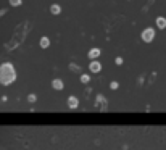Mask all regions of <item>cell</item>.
<instances>
[{"label":"cell","mask_w":166,"mask_h":150,"mask_svg":"<svg viewBox=\"0 0 166 150\" xmlns=\"http://www.w3.org/2000/svg\"><path fill=\"white\" fill-rule=\"evenodd\" d=\"M16 68H15V65L13 63H10V61H5V63H2L0 65V84L2 86H10L13 84V82L16 81Z\"/></svg>","instance_id":"1"},{"label":"cell","mask_w":166,"mask_h":150,"mask_svg":"<svg viewBox=\"0 0 166 150\" xmlns=\"http://www.w3.org/2000/svg\"><path fill=\"white\" fill-rule=\"evenodd\" d=\"M155 36H157L155 28H145L144 31H142V34H140V39L145 42V44H150V42H153Z\"/></svg>","instance_id":"2"},{"label":"cell","mask_w":166,"mask_h":150,"mask_svg":"<svg viewBox=\"0 0 166 150\" xmlns=\"http://www.w3.org/2000/svg\"><path fill=\"white\" fill-rule=\"evenodd\" d=\"M89 71H90V73H100V71H102V63L98 60H90Z\"/></svg>","instance_id":"3"},{"label":"cell","mask_w":166,"mask_h":150,"mask_svg":"<svg viewBox=\"0 0 166 150\" xmlns=\"http://www.w3.org/2000/svg\"><path fill=\"white\" fill-rule=\"evenodd\" d=\"M102 50L98 49V47H94V49H90L89 52H87V57H89V60H97L98 57H100Z\"/></svg>","instance_id":"4"},{"label":"cell","mask_w":166,"mask_h":150,"mask_svg":"<svg viewBox=\"0 0 166 150\" xmlns=\"http://www.w3.org/2000/svg\"><path fill=\"white\" fill-rule=\"evenodd\" d=\"M66 103H68L69 108H73V110H74V108H77V107H79V98L74 97V95H71V97H68Z\"/></svg>","instance_id":"5"},{"label":"cell","mask_w":166,"mask_h":150,"mask_svg":"<svg viewBox=\"0 0 166 150\" xmlns=\"http://www.w3.org/2000/svg\"><path fill=\"white\" fill-rule=\"evenodd\" d=\"M155 24H157L158 29H166V18L165 16H157Z\"/></svg>","instance_id":"6"},{"label":"cell","mask_w":166,"mask_h":150,"mask_svg":"<svg viewBox=\"0 0 166 150\" xmlns=\"http://www.w3.org/2000/svg\"><path fill=\"white\" fill-rule=\"evenodd\" d=\"M52 87L55 90H63V89H65V84H63L61 79H53V81H52Z\"/></svg>","instance_id":"7"},{"label":"cell","mask_w":166,"mask_h":150,"mask_svg":"<svg viewBox=\"0 0 166 150\" xmlns=\"http://www.w3.org/2000/svg\"><path fill=\"white\" fill-rule=\"evenodd\" d=\"M50 13H52L53 16H58V15L61 13V7L58 3H52L50 5Z\"/></svg>","instance_id":"8"},{"label":"cell","mask_w":166,"mask_h":150,"mask_svg":"<svg viewBox=\"0 0 166 150\" xmlns=\"http://www.w3.org/2000/svg\"><path fill=\"white\" fill-rule=\"evenodd\" d=\"M39 45H41L42 49H49V47H50V37L42 36V37H41V41H39Z\"/></svg>","instance_id":"9"},{"label":"cell","mask_w":166,"mask_h":150,"mask_svg":"<svg viewBox=\"0 0 166 150\" xmlns=\"http://www.w3.org/2000/svg\"><path fill=\"white\" fill-rule=\"evenodd\" d=\"M79 81H81L82 84H89V82H90V76H89V74H85V73H82V74H79Z\"/></svg>","instance_id":"10"},{"label":"cell","mask_w":166,"mask_h":150,"mask_svg":"<svg viewBox=\"0 0 166 150\" xmlns=\"http://www.w3.org/2000/svg\"><path fill=\"white\" fill-rule=\"evenodd\" d=\"M69 69H71V71H73V73L82 74V73H81V68H79V66H77V65H74V63H69Z\"/></svg>","instance_id":"11"},{"label":"cell","mask_w":166,"mask_h":150,"mask_svg":"<svg viewBox=\"0 0 166 150\" xmlns=\"http://www.w3.org/2000/svg\"><path fill=\"white\" fill-rule=\"evenodd\" d=\"M110 89H111V90H116V89H119V82H116V81H111V82H110Z\"/></svg>","instance_id":"12"},{"label":"cell","mask_w":166,"mask_h":150,"mask_svg":"<svg viewBox=\"0 0 166 150\" xmlns=\"http://www.w3.org/2000/svg\"><path fill=\"white\" fill-rule=\"evenodd\" d=\"M36 100H37V95H36V94H29V95H28V102H29V103H34Z\"/></svg>","instance_id":"13"},{"label":"cell","mask_w":166,"mask_h":150,"mask_svg":"<svg viewBox=\"0 0 166 150\" xmlns=\"http://www.w3.org/2000/svg\"><path fill=\"white\" fill-rule=\"evenodd\" d=\"M8 2L12 7H20V5L23 3V0H8Z\"/></svg>","instance_id":"14"},{"label":"cell","mask_w":166,"mask_h":150,"mask_svg":"<svg viewBox=\"0 0 166 150\" xmlns=\"http://www.w3.org/2000/svg\"><path fill=\"white\" fill-rule=\"evenodd\" d=\"M115 65L121 66V65H123V58H121V57H116V58H115Z\"/></svg>","instance_id":"15"},{"label":"cell","mask_w":166,"mask_h":150,"mask_svg":"<svg viewBox=\"0 0 166 150\" xmlns=\"http://www.w3.org/2000/svg\"><path fill=\"white\" fill-rule=\"evenodd\" d=\"M5 13H7V8H2V10H0V16H3Z\"/></svg>","instance_id":"16"}]
</instances>
